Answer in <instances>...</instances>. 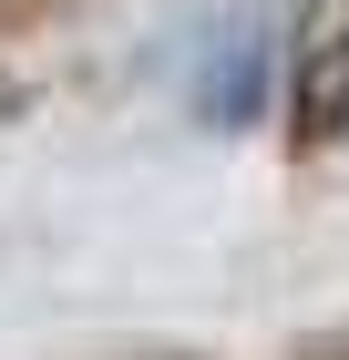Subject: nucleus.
<instances>
[{"label": "nucleus", "instance_id": "f257e3e1", "mask_svg": "<svg viewBox=\"0 0 349 360\" xmlns=\"http://www.w3.org/2000/svg\"><path fill=\"white\" fill-rule=\"evenodd\" d=\"M298 360H349V330H319V340H298Z\"/></svg>", "mask_w": 349, "mask_h": 360}, {"label": "nucleus", "instance_id": "f03ea898", "mask_svg": "<svg viewBox=\"0 0 349 360\" xmlns=\"http://www.w3.org/2000/svg\"><path fill=\"white\" fill-rule=\"evenodd\" d=\"M124 360H195V350H124Z\"/></svg>", "mask_w": 349, "mask_h": 360}, {"label": "nucleus", "instance_id": "7ed1b4c3", "mask_svg": "<svg viewBox=\"0 0 349 360\" xmlns=\"http://www.w3.org/2000/svg\"><path fill=\"white\" fill-rule=\"evenodd\" d=\"M339 31H349V0H339Z\"/></svg>", "mask_w": 349, "mask_h": 360}]
</instances>
